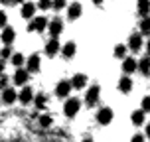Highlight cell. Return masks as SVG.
Instances as JSON below:
<instances>
[{
    "instance_id": "6da1fadb",
    "label": "cell",
    "mask_w": 150,
    "mask_h": 142,
    "mask_svg": "<svg viewBox=\"0 0 150 142\" xmlns=\"http://www.w3.org/2000/svg\"><path fill=\"white\" fill-rule=\"evenodd\" d=\"M81 111V101L75 97H69L65 103H63V114L67 117V119H73L77 112Z\"/></svg>"
},
{
    "instance_id": "7a4b0ae2",
    "label": "cell",
    "mask_w": 150,
    "mask_h": 142,
    "mask_svg": "<svg viewBox=\"0 0 150 142\" xmlns=\"http://www.w3.org/2000/svg\"><path fill=\"white\" fill-rule=\"evenodd\" d=\"M47 30V18L45 16H34L28 24V32H38V34H42V32Z\"/></svg>"
},
{
    "instance_id": "3957f363",
    "label": "cell",
    "mask_w": 150,
    "mask_h": 142,
    "mask_svg": "<svg viewBox=\"0 0 150 142\" xmlns=\"http://www.w3.org/2000/svg\"><path fill=\"white\" fill-rule=\"evenodd\" d=\"M112 117H115V112H112L111 107H101V109L97 111V114H95L97 122H99V124H103V126L111 124V122H112Z\"/></svg>"
},
{
    "instance_id": "277c9868",
    "label": "cell",
    "mask_w": 150,
    "mask_h": 142,
    "mask_svg": "<svg viewBox=\"0 0 150 142\" xmlns=\"http://www.w3.org/2000/svg\"><path fill=\"white\" fill-rule=\"evenodd\" d=\"M99 97H101V87L99 85H93L87 89V95H85V103L87 107H95L99 103Z\"/></svg>"
},
{
    "instance_id": "5b68a950",
    "label": "cell",
    "mask_w": 150,
    "mask_h": 142,
    "mask_svg": "<svg viewBox=\"0 0 150 142\" xmlns=\"http://www.w3.org/2000/svg\"><path fill=\"white\" fill-rule=\"evenodd\" d=\"M71 81H67V79H61L57 85H55V97H59V99H67L69 97V93H71Z\"/></svg>"
},
{
    "instance_id": "8992f818",
    "label": "cell",
    "mask_w": 150,
    "mask_h": 142,
    "mask_svg": "<svg viewBox=\"0 0 150 142\" xmlns=\"http://www.w3.org/2000/svg\"><path fill=\"white\" fill-rule=\"evenodd\" d=\"M40 65H42V59L38 53H32L30 57L26 59V71L28 73H38L40 71Z\"/></svg>"
},
{
    "instance_id": "52a82bcc",
    "label": "cell",
    "mask_w": 150,
    "mask_h": 142,
    "mask_svg": "<svg viewBox=\"0 0 150 142\" xmlns=\"http://www.w3.org/2000/svg\"><path fill=\"white\" fill-rule=\"evenodd\" d=\"M34 95H36V93H34V89H32V87H28V85H24L22 91L18 93V101H20L22 105H30L32 101H34Z\"/></svg>"
},
{
    "instance_id": "ba28073f",
    "label": "cell",
    "mask_w": 150,
    "mask_h": 142,
    "mask_svg": "<svg viewBox=\"0 0 150 142\" xmlns=\"http://www.w3.org/2000/svg\"><path fill=\"white\" fill-rule=\"evenodd\" d=\"M28 79H30V73H28V71H26V69H22V67H18L14 71V75H12V83H14V85H26V83H28Z\"/></svg>"
},
{
    "instance_id": "9c48e42d",
    "label": "cell",
    "mask_w": 150,
    "mask_h": 142,
    "mask_svg": "<svg viewBox=\"0 0 150 142\" xmlns=\"http://www.w3.org/2000/svg\"><path fill=\"white\" fill-rule=\"evenodd\" d=\"M47 32H50L52 37H57L63 32V22H61L59 18H53L52 22H47Z\"/></svg>"
},
{
    "instance_id": "30bf717a",
    "label": "cell",
    "mask_w": 150,
    "mask_h": 142,
    "mask_svg": "<svg viewBox=\"0 0 150 142\" xmlns=\"http://www.w3.org/2000/svg\"><path fill=\"white\" fill-rule=\"evenodd\" d=\"M34 105H36L38 111H45V109H47V105H50L47 95H45V93H38V95H34Z\"/></svg>"
},
{
    "instance_id": "8fae6325",
    "label": "cell",
    "mask_w": 150,
    "mask_h": 142,
    "mask_svg": "<svg viewBox=\"0 0 150 142\" xmlns=\"http://www.w3.org/2000/svg\"><path fill=\"white\" fill-rule=\"evenodd\" d=\"M128 49L130 52H140L142 49V36L140 34H132L128 37Z\"/></svg>"
},
{
    "instance_id": "7c38bea8",
    "label": "cell",
    "mask_w": 150,
    "mask_h": 142,
    "mask_svg": "<svg viewBox=\"0 0 150 142\" xmlns=\"http://www.w3.org/2000/svg\"><path fill=\"white\" fill-rule=\"evenodd\" d=\"M16 99H18V93H16V89H12V87H6V89H2V103H6V105H12Z\"/></svg>"
},
{
    "instance_id": "4fadbf2b",
    "label": "cell",
    "mask_w": 150,
    "mask_h": 142,
    "mask_svg": "<svg viewBox=\"0 0 150 142\" xmlns=\"http://www.w3.org/2000/svg\"><path fill=\"white\" fill-rule=\"evenodd\" d=\"M0 40L4 42V45H10L12 42L16 40V32L14 28H8V26H4V30L0 32Z\"/></svg>"
},
{
    "instance_id": "5bb4252c",
    "label": "cell",
    "mask_w": 150,
    "mask_h": 142,
    "mask_svg": "<svg viewBox=\"0 0 150 142\" xmlns=\"http://www.w3.org/2000/svg\"><path fill=\"white\" fill-rule=\"evenodd\" d=\"M59 42H57V37H52V40H50V42H47V44H45V55H47V57H53V55H55V53L59 52Z\"/></svg>"
},
{
    "instance_id": "9a60e30c",
    "label": "cell",
    "mask_w": 150,
    "mask_h": 142,
    "mask_svg": "<svg viewBox=\"0 0 150 142\" xmlns=\"http://www.w3.org/2000/svg\"><path fill=\"white\" fill-rule=\"evenodd\" d=\"M20 14H22V18H26V20H32V18L36 16V4H34V2H24Z\"/></svg>"
},
{
    "instance_id": "2e32d148",
    "label": "cell",
    "mask_w": 150,
    "mask_h": 142,
    "mask_svg": "<svg viewBox=\"0 0 150 142\" xmlns=\"http://www.w3.org/2000/svg\"><path fill=\"white\" fill-rule=\"evenodd\" d=\"M71 87H73V89H83V87H87V75L85 73H75L73 79H71Z\"/></svg>"
},
{
    "instance_id": "e0dca14e",
    "label": "cell",
    "mask_w": 150,
    "mask_h": 142,
    "mask_svg": "<svg viewBox=\"0 0 150 142\" xmlns=\"http://www.w3.org/2000/svg\"><path fill=\"white\" fill-rule=\"evenodd\" d=\"M119 91H120V93H125V95L132 91V79H130L128 75H122V77L119 79Z\"/></svg>"
},
{
    "instance_id": "ac0fdd59",
    "label": "cell",
    "mask_w": 150,
    "mask_h": 142,
    "mask_svg": "<svg viewBox=\"0 0 150 142\" xmlns=\"http://www.w3.org/2000/svg\"><path fill=\"white\" fill-rule=\"evenodd\" d=\"M81 12H83V8H81L79 2H73V4L67 6V18L69 20H77V18L81 16Z\"/></svg>"
},
{
    "instance_id": "d6986e66",
    "label": "cell",
    "mask_w": 150,
    "mask_h": 142,
    "mask_svg": "<svg viewBox=\"0 0 150 142\" xmlns=\"http://www.w3.org/2000/svg\"><path fill=\"white\" fill-rule=\"evenodd\" d=\"M136 71V59L134 57H125L122 59V73L125 75H130Z\"/></svg>"
},
{
    "instance_id": "ffe728a7",
    "label": "cell",
    "mask_w": 150,
    "mask_h": 142,
    "mask_svg": "<svg viewBox=\"0 0 150 142\" xmlns=\"http://www.w3.org/2000/svg\"><path fill=\"white\" fill-rule=\"evenodd\" d=\"M61 49V55L65 57V59H71L75 55V52H77V45L73 44V42H67V44H63V47H59Z\"/></svg>"
},
{
    "instance_id": "44dd1931",
    "label": "cell",
    "mask_w": 150,
    "mask_h": 142,
    "mask_svg": "<svg viewBox=\"0 0 150 142\" xmlns=\"http://www.w3.org/2000/svg\"><path fill=\"white\" fill-rule=\"evenodd\" d=\"M130 120H132V124H134V126H142V124H144V120H146V112H142L140 109H138V111L132 112Z\"/></svg>"
},
{
    "instance_id": "7402d4cb",
    "label": "cell",
    "mask_w": 150,
    "mask_h": 142,
    "mask_svg": "<svg viewBox=\"0 0 150 142\" xmlns=\"http://www.w3.org/2000/svg\"><path fill=\"white\" fill-rule=\"evenodd\" d=\"M136 69L142 75H150V57H142V59L136 63Z\"/></svg>"
},
{
    "instance_id": "603a6c76",
    "label": "cell",
    "mask_w": 150,
    "mask_h": 142,
    "mask_svg": "<svg viewBox=\"0 0 150 142\" xmlns=\"http://www.w3.org/2000/svg\"><path fill=\"white\" fill-rule=\"evenodd\" d=\"M138 14L142 18L150 14V0H138Z\"/></svg>"
},
{
    "instance_id": "cb8c5ba5",
    "label": "cell",
    "mask_w": 150,
    "mask_h": 142,
    "mask_svg": "<svg viewBox=\"0 0 150 142\" xmlns=\"http://www.w3.org/2000/svg\"><path fill=\"white\" fill-rule=\"evenodd\" d=\"M10 63H12V65L18 69V67H22L24 63H26V57H24L22 53H12V57H10Z\"/></svg>"
},
{
    "instance_id": "d4e9b609",
    "label": "cell",
    "mask_w": 150,
    "mask_h": 142,
    "mask_svg": "<svg viewBox=\"0 0 150 142\" xmlns=\"http://www.w3.org/2000/svg\"><path fill=\"white\" fill-rule=\"evenodd\" d=\"M140 36H150V18L144 16L140 20Z\"/></svg>"
},
{
    "instance_id": "484cf974",
    "label": "cell",
    "mask_w": 150,
    "mask_h": 142,
    "mask_svg": "<svg viewBox=\"0 0 150 142\" xmlns=\"http://www.w3.org/2000/svg\"><path fill=\"white\" fill-rule=\"evenodd\" d=\"M115 57H119V59H125L127 57V45L125 44H119L115 47Z\"/></svg>"
},
{
    "instance_id": "4316f807",
    "label": "cell",
    "mask_w": 150,
    "mask_h": 142,
    "mask_svg": "<svg viewBox=\"0 0 150 142\" xmlns=\"http://www.w3.org/2000/svg\"><path fill=\"white\" fill-rule=\"evenodd\" d=\"M38 122H40V126H42V128H50L53 120H52V117H50V114H42V117L38 119Z\"/></svg>"
},
{
    "instance_id": "83f0119b",
    "label": "cell",
    "mask_w": 150,
    "mask_h": 142,
    "mask_svg": "<svg viewBox=\"0 0 150 142\" xmlns=\"http://www.w3.org/2000/svg\"><path fill=\"white\" fill-rule=\"evenodd\" d=\"M12 47H10V45H4V47H2V49H0V59H10V57H12Z\"/></svg>"
},
{
    "instance_id": "f1b7e54d",
    "label": "cell",
    "mask_w": 150,
    "mask_h": 142,
    "mask_svg": "<svg viewBox=\"0 0 150 142\" xmlns=\"http://www.w3.org/2000/svg\"><path fill=\"white\" fill-rule=\"evenodd\" d=\"M140 111L150 112V97H142V101H140Z\"/></svg>"
},
{
    "instance_id": "f546056e",
    "label": "cell",
    "mask_w": 150,
    "mask_h": 142,
    "mask_svg": "<svg viewBox=\"0 0 150 142\" xmlns=\"http://www.w3.org/2000/svg\"><path fill=\"white\" fill-rule=\"evenodd\" d=\"M65 6H67V0H52V8L55 10H63Z\"/></svg>"
},
{
    "instance_id": "4dcf8cb0",
    "label": "cell",
    "mask_w": 150,
    "mask_h": 142,
    "mask_svg": "<svg viewBox=\"0 0 150 142\" xmlns=\"http://www.w3.org/2000/svg\"><path fill=\"white\" fill-rule=\"evenodd\" d=\"M36 8H40V10H50L52 8V0H40V4Z\"/></svg>"
},
{
    "instance_id": "1f68e13d",
    "label": "cell",
    "mask_w": 150,
    "mask_h": 142,
    "mask_svg": "<svg viewBox=\"0 0 150 142\" xmlns=\"http://www.w3.org/2000/svg\"><path fill=\"white\" fill-rule=\"evenodd\" d=\"M8 81H10V79H8V77H6L4 73L0 75V91H2V89H6V87H8Z\"/></svg>"
},
{
    "instance_id": "d6a6232c",
    "label": "cell",
    "mask_w": 150,
    "mask_h": 142,
    "mask_svg": "<svg viewBox=\"0 0 150 142\" xmlns=\"http://www.w3.org/2000/svg\"><path fill=\"white\" fill-rule=\"evenodd\" d=\"M6 22H8L6 12H4V10H0V28H4V26H6Z\"/></svg>"
},
{
    "instance_id": "836d02e7",
    "label": "cell",
    "mask_w": 150,
    "mask_h": 142,
    "mask_svg": "<svg viewBox=\"0 0 150 142\" xmlns=\"http://www.w3.org/2000/svg\"><path fill=\"white\" fill-rule=\"evenodd\" d=\"M130 142H146V136L144 134H134L130 138Z\"/></svg>"
},
{
    "instance_id": "e575fe53",
    "label": "cell",
    "mask_w": 150,
    "mask_h": 142,
    "mask_svg": "<svg viewBox=\"0 0 150 142\" xmlns=\"http://www.w3.org/2000/svg\"><path fill=\"white\" fill-rule=\"evenodd\" d=\"M4 69H6V61H4V59H0V75L4 73Z\"/></svg>"
},
{
    "instance_id": "d590c367",
    "label": "cell",
    "mask_w": 150,
    "mask_h": 142,
    "mask_svg": "<svg viewBox=\"0 0 150 142\" xmlns=\"http://www.w3.org/2000/svg\"><path fill=\"white\" fill-rule=\"evenodd\" d=\"M26 0H10V4H24Z\"/></svg>"
},
{
    "instance_id": "8d00e7d4",
    "label": "cell",
    "mask_w": 150,
    "mask_h": 142,
    "mask_svg": "<svg viewBox=\"0 0 150 142\" xmlns=\"http://www.w3.org/2000/svg\"><path fill=\"white\" fill-rule=\"evenodd\" d=\"M91 2H93V4H97V6H101V4H103V0H91Z\"/></svg>"
},
{
    "instance_id": "74e56055",
    "label": "cell",
    "mask_w": 150,
    "mask_h": 142,
    "mask_svg": "<svg viewBox=\"0 0 150 142\" xmlns=\"http://www.w3.org/2000/svg\"><path fill=\"white\" fill-rule=\"evenodd\" d=\"M146 136H148V138H150V122H148V124H146Z\"/></svg>"
},
{
    "instance_id": "f35d334b",
    "label": "cell",
    "mask_w": 150,
    "mask_h": 142,
    "mask_svg": "<svg viewBox=\"0 0 150 142\" xmlns=\"http://www.w3.org/2000/svg\"><path fill=\"white\" fill-rule=\"evenodd\" d=\"M81 142H93V138H91V136H87V138H83Z\"/></svg>"
},
{
    "instance_id": "ab89813d",
    "label": "cell",
    "mask_w": 150,
    "mask_h": 142,
    "mask_svg": "<svg viewBox=\"0 0 150 142\" xmlns=\"http://www.w3.org/2000/svg\"><path fill=\"white\" fill-rule=\"evenodd\" d=\"M146 52H148V55H150V40H148V44H146Z\"/></svg>"
},
{
    "instance_id": "60d3db41",
    "label": "cell",
    "mask_w": 150,
    "mask_h": 142,
    "mask_svg": "<svg viewBox=\"0 0 150 142\" xmlns=\"http://www.w3.org/2000/svg\"><path fill=\"white\" fill-rule=\"evenodd\" d=\"M0 2H2V4H10V0H0Z\"/></svg>"
}]
</instances>
